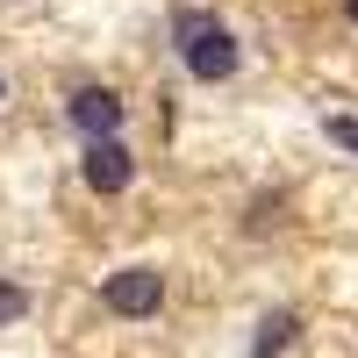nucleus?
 Returning <instances> with one entry per match:
<instances>
[{"label": "nucleus", "instance_id": "20e7f679", "mask_svg": "<svg viewBox=\"0 0 358 358\" xmlns=\"http://www.w3.org/2000/svg\"><path fill=\"white\" fill-rule=\"evenodd\" d=\"M79 179L94 194H129V179H136V158H129V143L122 136H101V143H86V158H79Z\"/></svg>", "mask_w": 358, "mask_h": 358}, {"label": "nucleus", "instance_id": "423d86ee", "mask_svg": "<svg viewBox=\"0 0 358 358\" xmlns=\"http://www.w3.org/2000/svg\"><path fill=\"white\" fill-rule=\"evenodd\" d=\"M29 315V294L15 287V280H0V330H8V322H22Z\"/></svg>", "mask_w": 358, "mask_h": 358}, {"label": "nucleus", "instance_id": "39448f33", "mask_svg": "<svg viewBox=\"0 0 358 358\" xmlns=\"http://www.w3.org/2000/svg\"><path fill=\"white\" fill-rule=\"evenodd\" d=\"M294 330H301V315H294V308H273V315L258 322V344H251V358H280V351L294 344Z\"/></svg>", "mask_w": 358, "mask_h": 358}, {"label": "nucleus", "instance_id": "f03ea898", "mask_svg": "<svg viewBox=\"0 0 358 358\" xmlns=\"http://www.w3.org/2000/svg\"><path fill=\"white\" fill-rule=\"evenodd\" d=\"M158 301H165V273H158V265H122V273L101 280V308L122 315V322L158 315Z\"/></svg>", "mask_w": 358, "mask_h": 358}, {"label": "nucleus", "instance_id": "6e6552de", "mask_svg": "<svg viewBox=\"0 0 358 358\" xmlns=\"http://www.w3.org/2000/svg\"><path fill=\"white\" fill-rule=\"evenodd\" d=\"M344 15H351V22H358V0H344Z\"/></svg>", "mask_w": 358, "mask_h": 358}, {"label": "nucleus", "instance_id": "1a4fd4ad", "mask_svg": "<svg viewBox=\"0 0 358 358\" xmlns=\"http://www.w3.org/2000/svg\"><path fill=\"white\" fill-rule=\"evenodd\" d=\"M0 101H8V79H0Z\"/></svg>", "mask_w": 358, "mask_h": 358}, {"label": "nucleus", "instance_id": "f257e3e1", "mask_svg": "<svg viewBox=\"0 0 358 358\" xmlns=\"http://www.w3.org/2000/svg\"><path fill=\"white\" fill-rule=\"evenodd\" d=\"M172 43H179V65H187L201 86H222V79H236V65H244V43H236L208 8H179L172 15Z\"/></svg>", "mask_w": 358, "mask_h": 358}, {"label": "nucleus", "instance_id": "0eeeda50", "mask_svg": "<svg viewBox=\"0 0 358 358\" xmlns=\"http://www.w3.org/2000/svg\"><path fill=\"white\" fill-rule=\"evenodd\" d=\"M322 129H330V143H344V151H358V115H322Z\"/></svg>", "mask_w": 358, "mask_h": 358}, {"label": "nucleus", "instance_id": "7ed1b4c3", "mask_svg": "<svg viewBox=\"0 0 358 358\" xmlns=\"http://www.w3.org/2000/svg\"><path fill=\"white\" fill-rule=\"evenodd\" d=\"M122 94L115 86H72V101H65V122L86 136V143H101V136H122Z\"/></svg>", "mask_w": 358, "mask_h": 358}]
</instances>
